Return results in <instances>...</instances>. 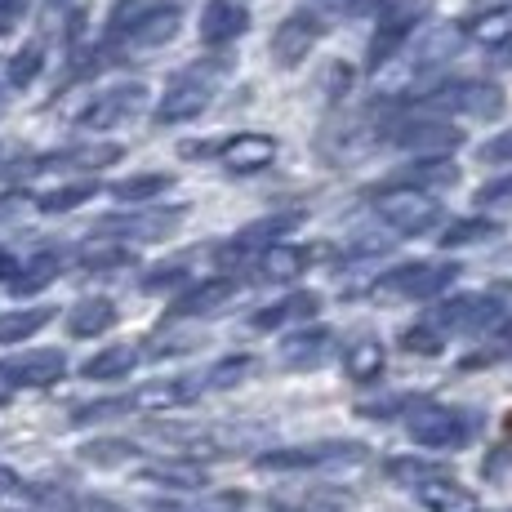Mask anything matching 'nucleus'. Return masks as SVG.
I'll list each match as a JSON object with an SVG mask.
<instances>
[{
  "label": "nucleus",
  "mask_w": 512,
  "mask_h": 512,
  "mask_svg": "<svg viewBox=\"0 0 512 512\" xmlns=\"http://www.w3.org/2000/svg\"><path fill=\"white\" fill-rule=\"evenodd\" d=\"M32 330V317H5L0 321V339H14V334Z\"/></svg>",
  "instance_id": "obj_1"
},
{
  "label": "nucleus",
  "mask_w": 512,
  "mask_h": 512,
  "mask_svg": "<svg viewBox=\"0 0 512 512\" xmlns=\"http://www.w3.org/2000/svg\"><path fill=\"white\" fill-rule=\"evenodd\" d=\"M504 432H508V437H512V415H508V419H504Z\"/></svg>",
  "instance_id": "obj_2"
},
{
  "label": "nucleus",
  "mask_w": 512,
  "mask_h": 512,
  "mask_svg": "<svg viewBox=\"0 0 512 512\" xmlns=\"http://www.w3.org/2000/svg\"><path fill=\"white\" fill-rule=\"evenodd\" d=\"M0 486H5V472H0Z\"/></svg>",
  "instance_id": "obj_3"
}]
</instances>
